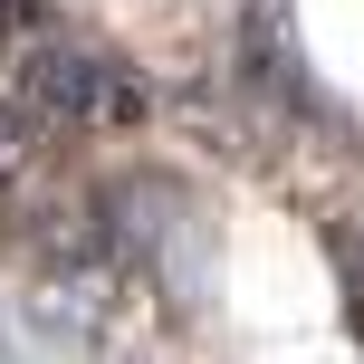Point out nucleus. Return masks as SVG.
I'll list each match as a JSON object with an SVG mask.
<instances>
[{
  "label": "nucleus",
  "instance_id": "1",
  "mask_svg": "<svg viewBox=\"0 0 364 364\" xmlns=\"http://www.w3.org/2000/svg\"><path fill=\"white\" fill-rule=\"evenodd\" d=\"M10 106L29 115V125H48L58 144H96V134H134L154 115V87L134 58L96 48V38H38L29 58H19V87Z\"/></svg>",
  "mask_w": 364,
  "mask_h": 364
},
{
  "label": "nucleus",
  "instance_id": "2",
  "mask_svg": "<svg viewBox=\"0 0 364 364\" xmlns=\"http://www.w3.org/2000/svg\"><path fill=\"white\" fill-rule=\"evenodd\" d=\"M336 288H346V316H355V346H364V240L336 230Z\"/></svg>",
  "mask_w": 364,
  "mask_h": 364
},
{
  "label": "nucleus",
  "instance_id": "3",
  "mask_svg": "<svg viewBox=\"0 0 364 364\" xmlns=\"http://www.w3.org/2000/svg\"><path fill=\"white\" fill-rule=\"evenodd\" d=\"M10 38H48V0H0V48H10Z\"/></svg>",
  "mask_w": 364,
  "mask_h": 364
}]
</instances>
